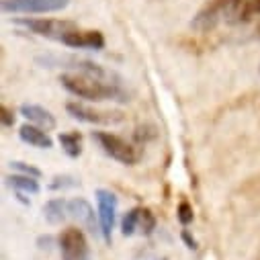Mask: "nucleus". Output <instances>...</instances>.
<instances>
[{"label":"nucleus","mask_w":260,"mask_h":260,"mask_svg":"<svg viewBox=\"0 0 260 260\" xmlns=\"http://www.w3.org/2000/svg\"><path fill=\"white\" fill-rule=\"evenodd\" d=\"M61 86L68 92H72L78 99L103 103V101H115V103H127L129 92L121 86V82H111L105 78L78 74V72H66L59 76Z\"/></svg>","instance_id":"obj_1"},{"label":"nucleus","mask_w":260,"mask_h":260,"mask_svg":"<svg viewBox=\"0 0 260 260\" xmlns=\"http://www.w3.org/2000/svg\"><path fill=\"white\" fill-rule=\"evenodd\" d=\"M246 0H209V3L192 17L190 27L199 33L215 29L223 19L240 17V11Z\"/></svg>","instance_id":"obj_2"},{"label":"nucleus","mask_w":260,"mask_h":260,"mask_svg":"<svg viewBox=\"0 0 260 260\" xmlns=\"http://www.w3.org/2000/svg\"><path fill=\"white\" fill-rule=\"evenodd\" d=\"M92 140L99 144V148L111 156L113 160L125 164V166H134L138 160H140V154L138 150L127 144L123 138L115 136V134H107V132H92Z\"/></svg>","instance_id":"obj_3"},{"label":"nucleus","mask_w":260,"mask_h":260,"mask_svg":"<svg viewBox=\"0 0 260 260\" xmlns=\"http://www.w3.org/2000/svg\"><path fill=\"white\" fill-rule=\"evenodd\" d=\"M70 5V0H3L0 9L5 15H41L57 13Z\"/></svg>","instance_id":"obj_4"},{"label":"nucleus","mask_w":260,"mask_h":260,"mask_svg":"<svg viewBox=\"0 0 260 260\" xmlns=\"http://www.w3.org/2000/svg\"><path fill=\"white\" fill-rule=\"evenodd\" d=\"M17 25L25 27L27 31H31L39 37L57 39V41H61L70 31L78 29V25L74 21H63V19H19Z\"/></svg>","instance_id":"obj_5"},{"label":"nucleus","mask_w":260,"mask_h":260,"mask_svg":"<svg viewBox=\"0 0 260 260\" xmlns=\"http://www.w3.org/2000/svg\"><path fill=\"white\" fill-rule=\"evenodd\" d=\"M57 244L63 260H90L88 240L78 228L63 230L57 238Z\"/></svg>","instance_id":"obj_6"},{"label":"nucleus","mask_w":260,"mask_h":260,"mask_svg":"<svg viewBox=\"0 0 260 260\" xmlns=\"http://www.w3.org/2000/svg\"><path fill=\"white\" fill-rule=\"evenodd\" d=\"M96 203H99V221H101V234L105 238L107 244H111V234L115 228V219H117V197L107 190V188H99L96 190Z\"/></svg>","instance_id":"obj_7"},{"label":"nucleus","mask_w":260,"mask_h":260,"mask_svg":"<svg viewBox=\"0 0 260 260\" xmlns=\"http://www.w3.org/2000/svg\"><path fill=\"white\" fill-rule=\"evenodd\" d=\"M66 111L70 113V117H74L82 123H90V125H115V123L123 121V115L117 111H96V109H90L80 103H68Z\"/></svg>","instance_id":"obj_8"},{"label":"nucleus","mask_w":260,"mask_h":260,"mask_svg":"<svg viewBox=\"0 0 260 260\" xmlns=\"http://www.w3.org/2000/svg\"><path fill=\"white\" fill-rule=\"evenodd\" d=\"M61 43L74 49H103L105 37L101 31L94 29H74L61 39Z\"/></svg>","instance_id":"obj_9"},{"label":"nucleus","mask_w":260,"mask_h":260,"mask_svg":"<svg viewBox=\"0 0 260 260\" xmlns=\"http://www.w3.org/2000/svg\"><path fill=\"white\" fill-rule=\"evenodd\" d=\"M68 215L72 219H76L80 225H84L86 230L94 232V209L90 207V203L82 197L68 201Z\"/></svg>","instance_id":"obj_10"},{"label":"nucleus","mask_w":260,"mask_h":260,"mask_svg":"<svg viewBox=\"0 0 260 260\" xmlns=\"http://www.w3.org/2000/svg\"><path fill=\"white\" fill-rule=\"evenodd\" d=\"M19 138H21L25 144H29V146H33V148H39V150H49V148H53V140L47 136L45 129L35 127V125H23V127L19 129Z\"/></svg>","instance_id":"obj_11"},{"label":"nucleus","mask_w":260,"mask_h":260,"mask_svg":"<svg viewBox=\"0 0 260 260\" xmlns=\"http://www.w3.org/2000/svg\"><path fill=\"white\" fill-rule=\"evenodd\" d=\"M21 115L25 119H29L31 123H35L37 127L45 129V132H47V129H53L55 127V117L47 109H43L39 105H29V103L21 105Z\"/></svg>","instance_id":"obj_12"},{"label":"nucleus","mask_w":260,"mask_h":260,"mask_svg":"<svg viewBox=\"0 0 260 260\" xmlns=\"http://www.w3.org/2000/svg\"><path fill=\"white\" fill-rule=\"evenodd\" d=\"M43 217L51 225H59L63 219L68 217V201L63 199H51L43 207Z\"/></svg>","instance_id":"obj_13"},{"label":"nucleus","mask_w":260,"mask_h":260,"mask_svg":"<svg viewBox=\"0 0 260 260\" xmlns=\"http://www.w3.org/2000/svg\"><path fill=\"white\" fill-rule=\"evenodd\" d=\"M7 184L13 186V188L19 190V192H27V194H37V192H39V182H37L33 176H27V174H13V176H7Z\"/></svg>","instance_id":"obj_14"},{"label":"nucleus","mask_w":260,"mask_h":260,"mask_svg":"<svg viewBox=\"0 0 260 260\" xmlns=\"http://www.w3.org/2000/svg\"><path fill=\"white\" fill-rule=\"evenodd\" d=\"M57 142H59L61 150L66 152L70 158H78L82 154V138L76 132L74 134H59Z\"/></svg>","instance_id":"obj_15"},{"label":"nucleus","mask_w":260,"mask_h":260,"mask_svg":"<svg viewBox=\"0 0 260 260\" xmlns=\"http://www.w3.org/2000/svg\"><path fill=\"white\" fill-rule=\"evenodd\" d=\"M140 217H142V207H134L132 211H127L123 221H121V234L134 236L136 230H140Z\"/></svg>","instance_id":"obj_16"},{"label":"nucleus","mask_w":260,"mask_h":260,"mask_svg":"<svg viewBox=\"0 0 260 260\" xmlns=\"http://www.w3.org/2000/svg\"><path fill=\"white\" fill-rule=\"evenodd\" d=\"M156 230V217L150 209H142V217H140V232L144 236H150Z\"/></svg>","instance_id":"obj_17"},{"label":"nucleus","mask_w":260,"mask_h":260,"mask_svg":"<svg viewBox=\"0 0 260 260\" xmlns=\"http://www.w3.org/2000/svg\"><path fill=\"white\" fill-rule=\"evenodd\" d=\"M256 15H260V0H246L242 11H240L238 21H250Z\"/></svg>","instance_id":"obj_18"},{"label":"nucleus","mask_w":260,"mask_h":260,"mask_svg":"<svg viewBox=\"0 0 260 260\" xmlns=\"http://www.w3.org/2000/svg\"><path fill=\"white\" fill-rule=\"evenodd\" d=\"M80 182L74 178V176H68V174H63V176H53L51 182H49V188L53 190H59V188H74L78 186Z\"/></svg>","instance_id":"obj_19"},{"label":"nucleus","mask_w":260,"mask_h":260,"mask_svg":"<svg viewBox=\"0 0 260 260\" xmlns=\"http://www.w3.org/2000/svg\"><path fill=\"white\" fill-rule=\"evenodd\" d=\"M176 217H178V221H180L182 225H188V223L192 221L194 213H192V207H190L188 201H180V205H178V209H176Z\"/></svg>","instance_id":"obj_20"},{"label":"nucleus","mask_w":260,"mask_h":260,"mask_svg":"<svg viewBox=\"0 0 260 260\" xmlns=\"http://www.w3.org/2000/svg\"><path fill=\"white\" fill-rule=\"evenodd\" d=\"M11 168H13V170H17V172H21V174L33 176V178H39V176H41V170H39V168L31 166V164H25V162H19V160L11 162Z\"/></svg>","instance_id":"obj_21"},{"label":"nucleus","mask_w":260,"mask_h":260,"mask_svg":"<svg viewBox=\"0 0 260 260\" xmlns=\"http://www.w3.org/2000/svg\"><path fill=\"white\" fill-rule=\"evenodd\" d=\"M0 121H3V127H13L15 125V115H13V111L7 105H3V115H0Z\"/></svg>","instance_id":"obj_22"},{"label":"nucleus","mask_w":260,"mask_h":260,"mask_svg":"<svg viewBox=\"0 0 260 260\" xmlns=\"http://www.w3.org/2000/svg\"><path fill=\"white\" fill-rule=\"evenodd\" d=\"M182 240L188 244V248H190V250H194V248H197V242H194V240L188 236V232H182Z\"/></svg>","instance_id":"obj_23"},{"label":"nucleus","mask_w":260,"mask_h":260,"mask_svg":"<svg viewBox=\"0 0 260 260\" xmlns=\"http://www.w3.org/2000/svg\"><path fill=\"white\" fill-rule=\"evenodd\" d=\"M256 33H258V37H260V25H258V29H256Z\"/></svg>","instance_id":"obj_24"}]
</instances>
